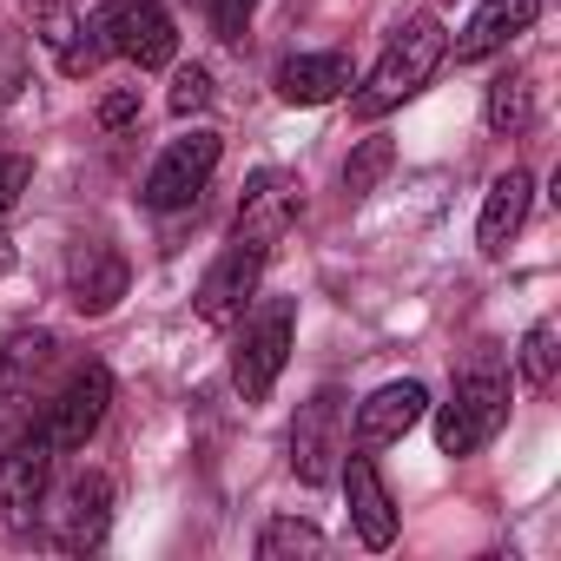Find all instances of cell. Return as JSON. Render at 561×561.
Instances as JSON below:
<instances>
[{"label": "cell", "mask_w": 561, "mask_h": 561, "mask_svg": "<svg viewBox=\"0 0 561 561\" xmlns=\"http://www.w3.org/2000/svg\"><path fill=\"white\" fill-rule=\"evenodd\" d=\"M443 54H449L443 21H436V14H410V21L390 34V47H383V60L370 67V80L357 87L351 113H357V119H383V113H397L403 100H416V93L430 87V73L443 67Z\"/></svg>", "instance_id": "obj_1"}, {"label": "cell", "mask_w": 561, "mask_h": 561, "mask_svg": "<svg viewBox=\"0 0 561 561\" xmlns=\"http://www.w3.org/2000/svg\"><path fill=\"white\" fill-rule=\"evenodd\" d=\"M291 337H298V305L291 298H264L257 311H244L238 324V344H231V383L244 390V403H264L277 370L291 357Z\"/></svg>", "instance_id": "obj_2"}, {"label": "cell", "mask_w": 561, "mask_h": 561, "mask_svg": "<svg viewBox=\"0 0 561 561\" xmlns=\"http://www.w3.org/2000/svg\"><path fill=\"white\" fill-rule=\"evenodd\" d=\"M41 522H47V541L60 554H93L113 528V476H100V469L67 476L60 489H47Z\"/></svg>", "instance_id": "obj_3"}, {"label": "cell", "mask_w": 561, "mask_h": 561, "mask_svg": "<svg viewBox=\"0 0 561 561\" xmlns=\"http://www.w3.org/2000/svg\"><path fill=\"white\" fill-rule=\"evenodd\" d=\"M502 423H508V377L469 370V377H456V390L436 416V443H443V456H476Z\"/></svg>", "instance_id": "obj_4"}, {"label": "cell", "mask_w": 561, "mask_h": 561, "mask_svg": "<svg viewBox=\"0 0 561 561\" xmlns=\"http://www.w3.org/2000/svg\"><path fill=\"white\" fill-rule=\"evenodd\" d=\"M218 133L211 126H192V133H179L165 152H159V165L146 172V205L152 211H185V205H198V192L211 185V172H218Z\"/></svg>", "instance_id": "obj_5"}, {"label": "cell", "mask_w": 561, "mask_h": 561, "mask_svg": "<svg viewBox=\"0 0 561 561\" xmlns=\"http://www.w3.org/2000/svg\"><path fill=\"white\" fill-rule=\"evenodd\" d=\"M344 449H351V430H344V390H318L298 423H291V469L305 489H324L337 482L344 469Z\"/></svg>", "instance_id": "obj_6"}, {"label": "cell", "mask_w": 561, "mask_h": 561, "mask_svg": "<svg viewBox=\"0 0 561 561\" xmlns=\"http://www.w3.org/2000/svg\"><path fill=\"white\" fill-rule=\"evenodd\" d=\"M47 482H54V449L41 436H27L0 456V541H27L41 528Z\"/></svg>", "instance_id": "obj_7"}, {"label": "cell", "mask_w": 561, "mask_h": 561, "mask_svg": "<svg viewBox=\"0 0 561 561\" xmlns=\"http://www.w3.org/2000/svg\"><path fill=\"white\" fill-rule=\"evenodd\" d=\"M106 403H113V370H106V364H87V370L47 403V416L34 423V436H41L54 456H73V449H87L93 430L106 423Z\"/></svg>", "instance_id": "obj_8"}, {"label": "cell", "mask_w": 561, "mask_h": 561, "mask_svg": "<svg viewBox=\"0 0 561 561\" xmlns=\"http://www.w3.org/2000/svg\"><path fill=\"white\" fill-rule=\"evenodd\" d=\"M100 27H106V47L133 67H165L179 54V34H172V14L159 0H106L100 8Z\"/></svg>", "instance_id": "obj_9"}, {"label": "cell", "mask_w": 561, "mask_h": 561, "mask_svg": "<svg viewBox=\"0 0 561 561\" xmlns=\"http://www.w3.org/2000/svg\"><path fill=\"white\" fill-rule=\"evenodd\" d=\"M298 211H305V185H298V172L264 165V172L244 179V198H238V238H251V244L271 251L277 238L298 225Z\"/></svg>", "instance_id": "obj_10"}, {"label": "cell", "mask_w": 561, "mask_h": 561, "mask_svg": "<svg viewBox=\"0 0 561 561\" xmlns=\"http://www.w3.org/2000/svg\"><path fill=\"white\" fill-rule=\"evenodd\" d=\"M264 244H251V238H231L218 257H211V271L198 277V318L205 324H231L244 305H251V291H257V277H264Z\"/></svg>", "instance_id": "obj_11"}, {"label": "cell", "mask_w": 561, "mask_h": 561, "mask_svg": "<svg viewBox=\"0 0 561 561\" xmlns=\"http://www.w3.org/2000/svg\"><path fill=\"white\" fill-rule=\"evenodd\" d=\"M126 285H133V271H126V257L106 238L73 244V257H67V291H73V311L80 318H106L126 298Z\"/></svg>", "instance_id": "obj_12"}, {"label": "cell", "mask_w": 561, "mask_h": 561, "mask_svg": "<svg viewBox=\"0 0 561 561\" xmlns=\"http://www.w3.org/2000/svg\"><path fill=\"white\" fill-rule=\"evenodd\" d=\"M337 482H344V495H351V528H357V541H364V548H390V541H397V502H390L377 462H370L364 449H357V456L344 449Z\"/></svg>", "instance_id": "obj_13"}, {"label": "cell", "mask_w": 561, "mask_h": 561, "mask_svg": "<svg viewBox=\"0 0 561 561\" xmlns=\"http://www.w3.org/2000/svg\"><path fill=\"white\" fill-rule=\"evenodd\" d=\"M423 410H430V390L423 383H383V390H370L364 403H357V449H383V443H403L416 423H423Z\"/></svg>", "instance_id": "obj_14"}, {"label": "cell", "mask_w": 561, "mask_h": 561, "mask_svg": "<svg viewBox=\"0 0 561 561\" xmlns=\"http://www.w3.org/2000/svg\"><path fill=\"white\" fill-rule=\"evenodd\" d=\"M541 21V0H482V8L469 14V27L456 34V60L469 67V60H489V54H502L515 34H528Z\"/></svg>", "instance_id": "obj_15"}, {"label": "cell", "mask_w": 561, "mask_h": 561, "mask_svg": "<svg viewBox=\"0 0 561 561\" xmlns=\"http://www.w3.org/2000/svg\"><path fill=\"white\" fill-rule=\"evenodd\" d=\"M344 87H357L351 54H298L277 67V100L285 106H331Z\"/></svg>", "instance_id": "obj_16"}, {"label": "cell", "mask_w": 561, "mask_h": 561, "mask_svg": "<svg viewBox=\"0 0 561 561\" xmlns=\"http://www.w3.org/2000/svg\"><path fill=\"white\" fill-rule=\"evenodd\" d=\"M528 198H535V179H528L522 165H508V172L489 185V198H482V225H476V244H482L489 257L508 251V238H515L522 218H528Z\"/></svg>", "instance_id": "obj_17"}, {"label": "cell", "mask_w": 561, "mask_h": 561, "mask_svg": "<svg viewBox=\"0 0 561 561\" xmlns=\"http://www.w3.org/2000/svg\"><path fill=\"white\" fill-rule=\"evenodd\" d=\"M482 119H489V133H502V139H522V133H528V119H535V87H528L522 67H508V73L489 80Z\"/></svg>", "instance_id": "obj_18"}, {"label": "cell", "mask_w": 561, "mask_h": 561, "mask_svg": "<svg viewBox=\"0 0 561 561\" xmlns=\"http://www.w3.org/2000/svg\"><path fill=\"white\" fill-rule=\"evenodd\" d=\"M54 331H8V344H0V383L8 390H34L47 370H54Z\"/></svg>", "instance_id": "obj_19"}, {"label": "cell", "mask_w": 561, "mask_h": 561, "mask_svg": "<svg viewBox=\"0 0 561 561\" xmlns=\"http://www.w3.org/2000/svg\"><path fill=\"white\" fill-rule=\"evenodd\" d=\"M331 541H324V528H311V522H298V515H277V522H264V535H257V554L264 561H298V554H324Z\"/></svg>", "instance_id": "obj_20"}, {"label": "cell", "mask_w": 561, "mask_h": 561, "mask_svg": "<svg viewBox=\"0 0 561 561\" xmlns=\"http://www.w3.org/2000/svg\"><path fill=\"white\" fill-rule=\"evenodd\" d=\"M554 364H561V324L541 318V324L522 337V383H528V390H548V383H554Z\"/></svg>", "instance_id": "obj_21"}, {"label": "cell", "mask_w": 561, "mask_h": 561, "mask_svg": "<svg viewBox=\"0 0 561 561\" xmlns=\"http://www.w3.org/2000/svg\"><path fill=\"white\" fill-rule=\"evenodd\" d=\"M390 159H397V146H390V139H364V146L351 152V165H344V192H351V198H370V192H377V179L390 172Z\"/></svg>", "instance_id": "obj_22"}, {"label": "cell", "mask_w": 561, "mask_h": 561, "mask_svg": "<svg viewBox=\"0 0 561 561\" xmlns=\"http://www.w3.org/2000/svg\"><path fill=\"white\" fill-rule=\"evenodd\" d=\"M27 21H34V41H41V47H54V54H67V47L80 41V14H73V8H60V0H34Z\"/></svg>", "instance_id": "obj_23"}, {"label": "cell", "mask_w": 561, "mask_h": 561, "mask_svg": "<svg viewBox=\"0 0 561 561\" xmlns=\"http://www.w3.org/2000/svg\"><path fill=\"white\" fill-rule=\"evenodd\" d=\"M205 106H211V73H205V67H179V73H172V113L192 119V113H205Z\"/></svg>", "instance_id": "obj_24"}, {"label": "cell", "mask_w": 561, "mask_h": 561, "mask_svg": "<svg viewBox=\"0 0 561 561\" xmlns=\"http://www.w3.org/2000/svg\"><path fill=\"white\" fill-rule=\"evenodd\" d=\"M34 436V416H27V403L8 390V397H0V456H8L14 443H27Z\"/></svg>", "instance_id": "obj_25"}, {"label": "cell", "mask_w": 561, "mask_h": 561, "mask_svg": "<svg viewBox=\"0 0 561 561\" xmlns=\"http://www.w3.org/2000/svg\"><path fill=\"white\" fill-rule=\"evenodd\" d=\"M133 119H139V87H119V93L100 100V126H106V133H126Z\"/></svg>", "instance_id": "obj_26"}, {"label": "cell", "mask_w": 561, "mask_h": 561, "mask_svg": "<svg viewBox=\"0 0 561 561\" xmlns=\"http://www.w3.org/2000/svg\"><path fill=\"white\" fill-rule=\"evenodd\" d=\"M27 179H34V165H27V159H14V152H0V211H14V205H21Z\"/></svg>", "instance_id": "obj_27"}, {"label": "cell", "mask_w": 561, "mask_h": 561, "mask_svg": "<svg viewBox=\"0 0 561 561\" xmlns=\"http://www.w3.org/2000/svg\"><path fill=\"white\" fill-rule=\"evenodd\" d=\"M244 21H251V0H211V27H218V41H244Z\"/></svg>", "instance_id": "obj_28"}, {"label": "cell", "mask_w": 561, "mask_h": 561, "mask_svg": "<svg viewBox=\"0 0 561 561\" xmlns=\"http://www.w3.org/2000/svg\"><path fill=\"white\" fill-rule=\"evenodd\" d=\"M14 271V244H8V231H0V277Z\"/></svg>", "instance_id": "obj_29"}]
</instances>
